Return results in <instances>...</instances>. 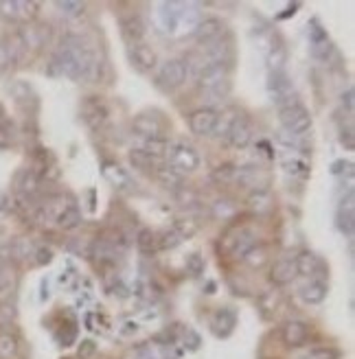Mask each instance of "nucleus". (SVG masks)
Returning <instances> with one entry per match:
<instances>
[{"instance_id": "25", "label": "nucleus", "mask_w": 355, "mask_h": 359, "mask_svg": "<svg viewBox=\"0 0 355 359\" xmlns=\"http://www.w3.org/2000/svg\"><path fill=\"white\" fill-rule=\"evenodd\" d=\"M55 224L62 230H75V228H79L81 226V210H79V206H75V204L64 206V210L58 215Z\"/></svg>"}, {"instance_id": "41", "label": "nucleus", "mask_w": 355, "mask_h": 359, "mask_svg": "<svg viewBox=\"0 0 355 359\" xmlns=\"http://www.w3.org/2000/svg\"><path fill=\"white\" fill-rule=\"evenodd\" d=\"M331 53H333V44L329 40H323V42H316L312 44V55L316 60H321V62H327L331 57Z\"/></svg>"}, {"instance_id": "48", "label": "nucleus", "mask_w": 355, "mask_h": 359, "mask_svg": "<svg viewBox=\"0 0 355 359\" xmlns=\"http://www.w3.org/2000/svg\"><path fill=\"white\" fill-rule=\"evenodd\" d=\"M95 353H97V346H95L93 339H83V342L79 344V348H77L79 359H91Z\"/></svg>"}, {"instance_id": "19", "label": "nucleus", "mask_w": 355, "mask_h": 359, "mask_svg": "<svg viewBox=\"0 0 355 359\" xmlns=\"http://www.w3.org/2000/svg\"><path fill=\"white\" fill-rule=\"evenodd\" d=\"M103 175L119 191H128L134 184L132 175L126 169H123L121 165H116V163H103Z\"/></svg>"}, {"instance_id": "45", "label": "nucleus", "mask_w": 355, "mask_h": 359, "mask_svg": "<svg viewBox=\"0 0 355 359\" xmlns=\"http://www.w3.org/2000/svg\"><path fill=\"white\" fill-rule=\"evenodd\" d=\"M33 259L38 265H48L53 261V250L46 248V245H40V248H35V252H33Z\"/></svg>"}, {"instance_id": "24", "label": "nucleus", "mask_w": 355, "mask_h": 359, "mask_svg": "<svg viewBox=\"0 0 355 359\" xmlns=\"http://www.w3.org/2000/svg\"><path fill=\"white\" fill-rule=\"evenodd\" d=\"M154 175L161 180V182L167 187V189H173V191H180L182 189V182H185V175L178 173L171 165H158Z\"/></svg>"}, {"instance_id": "28", "label": "nucleus", "mask_w": 355, "mask_h": 359, "mask_svg": "<svg viewBox=\"0 0 355 359\" xmlns=\"http://www.w3.org/2000/svg\"><path fill=\"white\" fill-rule=\"evenodd\" d=\"M265 62H268V68H270V73H276V70H283V66H286L288 62V48L286 44H270L268 48V55H265Z\"/></svg>"}, {"instance_id": "15", "label": "nucleus", "mask_w": 355, "mask_h": 359, "mask_svg": "<svg viewBox=\"0 0 355 359\" xmlns=\"http://www.w3.org/2000/svg\"><path fill=\"white\" fill-rule=\"evenodd\" d=\"M121 35L123 40L130 42V46L134 44H143V38H145V22L140 20L138 15H128L121 20Z\"/></svg>"}, {"instance_id": "21", "label": "nucleus", "mask_w": 355, "mask_h": 359, "mask_svg": "<svg viewBox=\"0 0 355 359\" xmlns=\"http://www.w3.org/2000/svg\"><path fill=\"white\" fill-rule=\"evenodd\" d=\"M246 204L253 212L265 215V212H270L274 208V197H272L270 189H255V191H250V195H248Z\"/></svg>"}, {"instance_id": "37", "label": "nucleus", "mask_w": 355, "mask_h": 359, "mask_svg": "<svg viewBox=\"0 0 355 359\" xmlns=\"http://www.w3.org/2000/svg\"><path fill=\"white\" fill-rule=\"evenodd\" d=\"M185 267H187V272H189L191 276L198 278V276H202V274H204L206 261H204V257H202L200 252H193V255H189V257H187Z\"/></svg>"}, {"instance_id": "16", "label": "nucleus", "mask_w": 355, "mask_h": 359, "mask_svg": "<svg viewBox=\"0 0 355 359\" xmlns=\"http://www.w3.org/2000/svg\"><path fill=\"white\" fill-rule=\"evenodd\" d=\"M130 60L134 62L136 68L140 70H154L158 66V55L149 44H134L130 46Z\"/></svg>"}, {"instance_id": "18", "label": "nucleus", "mask_w": 355, "mask_h": 359, "mask_svg": "<svg viewBox=\"0 0 355 359\" xmlns=\"http://www.w3.org/2000/svg\"><path fill=\"white\" fill-rule=\"evenodd\" d=\"M296 276H298V272H296V263H294V259H279V261H274L272 267H270V280H272L274 285H279V287L292 283Z\"/></svg>"}, {"instance_id": "53", "label": "nucleus", "mask_w": 355, "mask_h": 359, "mask_svg": "<svg viewBox=\"0 0 355 359\" xmlns=\"http://www.w3.org/2000/svg\"><path fill=\"white\" fill-rule=\"evenodd\" d=\"M5 118V110H3V105H0V121Z\"/></svg>"}, {"instance_id": "17", "label": "nucleus", "mask_w": 355, "mask_h": 359, "mask_svg": "<svg viewBox=\"0 0 355 359\" xmlns=\"http://www.w3.org/2000/svg\"><path fill=\"white\" fill-rule=\"evenodd\" d=\"M40 187H42L40 175L35 173V171H31V169L20 171V173H18V177H15V189H18V193L25 197V200H31V197L38 195Z\"/></svg>"}, {"instance_id": "39", "label": "nucleus", "mask_w": 355, "mask_h": 359, "mask_svg": "<svg viewBox=\"0 0 355 359\" xmlns=\"http://www.w3.org/2000/svg\"><path fill=\"white\" fill-rule=\"evenodd\" d=\"M210 208H213V215H215L217 219H230L237 212V206L230 200H217Z\"/></svg>"}, {"instance_id": "3", "label": "nucleus", "mask_w": 355, "mask_h": 359, "mask_svg": "<svg viewBox=\"0 0 355 359\" xmlns=\"http://www.w3.org/2000/svg\"><path fill=\"white\" fill-rule=\"evenodd\" d=\"M187 75H189V62L182 57H173L161 66L156 81L163 90H175L187 81Z\"/></svg>"}, {"instance_id": "47", "label": "nucleus", "mask_w": 355, "mask_h": 359, "mask_svg": "<svg viewBox=\"0 0 355 359\" xmlns=\"http://www.w3.org/2000/svg\"><path fill=\"white\" fill-rule=\"evenodd\" d=\"M300 359H335V351L331 348H312L309 353H305Z\"/></svg>"}, {"instance_id": "52", "label": "nucleus", "mask_w": 355, "mask_h": 359, "mask_svg": "<svg viewBox=\"0 0 355 359\" xmlns=\"http://www.w3.org/2000/svg\"><path fill=\"white\" fill-rule=\"evenodd\" d=\"M11 145V140H9V134L0 128V149H5V147H9Z\"/></svg>"}, {"instance_id": "49", "label": "nucleus", "mask_w": 355, "mask_h": 359, "mask_svg": "<svg viewBox=\"0 0 355 359\" xmlns=\"http://www.w3.org/2000/svg\"><path fill=\"white\" fill-rule=\"evenodd\" d=\"M340 145L347 149V151H353L355 147V140H353V130L347 128V130H340Z\"/></svg>"}, {"instance_id": "35", "label": "nucleus", "mask_w": 355, "mask_h": 359, "mask_svg": "<svg viewBox=\"0 0 355 359\" xmlns=\"http://www.w3.org/2000/svg\"><path fill=\"white\" fill-rule=\"evenodd\" d=\"M55 9L60 11L62 18H81L83 11H86V5L83 3H77V0H60V3H55Z\"/></svg>"}, {"instance_id": "26", "label": "nucleus", "mask_w": 355, "mask_h": 359, "mask_svg": "<svg viewBox=\"0 0 355 359\" xmlns=\"http://www.w3.org/2000/svg\"><path fill=\"white\" fill-rule=\"evenodd\" d=\"M171 145H173V142L167 140V136L165 138H145L143 147H140V149H143L147 156H152L154 160H158V158H167L169 156Z\"/></svg>"}, {"instance_id": "11", "label": "nucleus", "mask_w": 355, "mask_h": 359, "mask_svg": "<svg viewBox=\"0 0 355 359\" xmlns=\"http://www.w3.org/2000/svg\"><path fill=\"white\" fill-rule=\"evenodd\" d=\"M81 118L88 128L99 130L105 118H108V107H105V103L99 97H88L81 101Z\"/></svg>"}, {"instance_id": "6", "label": "nucleus", "mask_w": 355, "mask_h": 359, "mask_svg": "<svg viewBox=\"0 0 355 359\" xmlns=\"http://www.w3.org/2000/svg\"><path fill=\"white\" fill-rule=\"evenodd\" d=\"M268 93H270L272 101H274L279 107H286V105L298 103V101H292L294 86H292V79L288 77L286 70H276V73H270V75H268Z\"/></svg>"}, {"instance_id": "50", "label": "nucleus", "mask_w": 355, "mask_h": 359, "mask_svg": "<svg viewBox=\"0 0 355 359\" xmlns=\"http://www.w3.org/2000/svg\"><path fill=\"white\" fill-rule=\"evenodd\" d=\"M342 105L347 107L349 112H353V105H355V93H353V88H347V93H342Z\"/></svg>"}, {"instance_id": "12", "label": "nucleus", "mask_w": 355, "mask_h": 359, "mask_svg": "<svg viewBox=\"0 0 355 359\" xmlns=\"http://www.w3.org/2000/svg\"><path fill=\"white\" fill-rule=\"evenodd\" d=\"M307 337H309V327L305 325V322H300V320H290L283 325L281 329V339H283V344L290 346V348H298V346H303L307 342Z\"/></svg>"}, {"instance_id": "51", "label": "nucleus", "mask_w": 355, "mask_h": 359, "mask_svg": "<svg viewBox=\"0 0 355 359\" xmlns=\"http://www.w3.org/2000/svg\"><path fill=\"white\" fill-rule=\"evenodd\" d=\"M132 333H138V325H136V322H126L121 335H132Z\"/></svg>"}, {"instance_id": "34", "label": "nucleus", "mask_w": 355, "mask_h": 359, "mask_svg": "<svg viewBox=\"0 0 355 359\" xmlns=\"http://www.w3.org/2000/svg\"><path fill=\"white\" fill-rule=\"evenodd\" d=\"M9 93L18 103H33L35 101V93L27 81H13L9 86Z\"/></svg>"}, {"instance_id": "44", "label": "nucleus", "mask_w": 355, "mask_h": 359, "mask_svg": "<svg viewBox=\"0 0 355 359\" xmlns=\"http://www.w3.org/2000/svg\"><path fill=\"white\" fill-rule=\"evenodd\" d=\"M11 285H13V272L7 265L0 263V294H5Z\"/></svg>"}, {"instance_id": "9", "label": "nucleus", "mask_w": 355, "mask_h": 359, "mask_svg": "<svg viewBox=\"0 0 355 359\" xmlns=\"http://www.w3.org/2000/svg\"><path fill=\"white\" fill-rule=\"evenodd\" d=\"M217 118H220L217 110H213V107H200V110L189 114V130L195 136H210V134H215Z\"/></svg>"}, {"instance_id": "31", "label": "nucleus", "mask_w": 355, "mask_h": 359, "mask_svg": "<svg viewBox=\"0 0 355 359\" xmlns=\"http://www.w3.org/2000/svg\"><path fill=\"white\" fill-rule=\"evenodd\" d=\"M130 163L136 171H143V173H154L156 167L161 165L158 160H154L152 156H147L143 149H132L130 151Z\"/></svg>"}, {"instance_id": "4", "label": "nucleus", "mask_w": 355, "mask_h": 359, "mask_svg": "<svg viewBox=\"0 0 355 359\" xmlns=\"http://www.w3.org/2000/svg\"><path fill=\"white\" fill-rule=\"evenodd\" d=\"M169 165L178 171V173H193L200 167V154L195 147L187 145V142H173L169 149Z\"/></svg>"}, {"instance_id": "8", "label": "nucleus", "mask_w": 355, "mask_h": 359, "mask_svg": "<svg viewBox=\"0 0 355 359\" xmlns=\"http://www.w3.org/2000/svg\"><path fill=\"white\" fill-rule=\"evenodd\" d=\"M132 130L140 138H165V123L154 112H140L132 121Z\"/></svg>"}, {"instance_id": "30", "label": "nucleus", "mask_w": 355, "mask_h": 359, "mask_svg": "<svg viewBox=\"0 0 355 359\" xmlns=\"http://www.w3.org/2000/svg\"><path fill=\"white\" fill-rule=\"evenodd\" d=\"M136 248L143 255H152L158 250V232H154L152 228H140L136 232Z\"/></svg>"}, {"instance_id": "27", "label": "nucleus", "mask_w": 355, "mask_h": 359, "mask_svg": "<svg viewBox=\"0 0 355 359\" xmlns=\"http://www.w3.org/2000/svg\"><path fill=\"white\" fill-rule=\"evenodd\" d=\"M171 230H173L180 239H191V237L198 235L200 224H198V219H195V217H191V215H182V217H178V219L173 222V228H171Z\"/></svg>"}, {"instance_id": "2", "label": "nucleus", "mask_w": 355, "mask_h": 359, "mask_svg": "<svg viewBox=\"0 0 355 359\" xmlns=\"http://www.w3.org/2000/svg\"><path fill=\"white\" fill-rule=\"evenodd\" d=\"M257 245V237L255 232H250L248 228H233L228 230L226 235L220 241V250L224 255H230L235 259H243L250 250Z\"/></svg>"}, {"instance_id": "20", "label": "nucleus", "mask_w": 355, "mask_h": 359, "mask_svg": "<svg viewBox=\"0 0 355 359\" xmlns=\"http://www.w3.org/2000/svg\"><path fill=\"white\" fill-rule=\"evenodd\" d=\"M281 304H283V298L276 290H270V292H263L259 294L257 298V307H259V313L263 320H272L279 316L281 311Z\"/></svg>"}, {"instance_id": "46", "label": "nucleus", "mask_w": 355, "mask_h": 359, "mask_svg": "<svg viewBox=\"0 0 355 359\" xmlns=\"http://www.w3.org/2000/svg\"><path fill=\"white\" fill-rule=\"evenodd\" d=\"M338 228L344 232V235H351L353 232V212L338 210Z\"/></svg>"}, {"instance_id": "43", "label": "nucleus", "mask_w": 355, "mask_h": 359, "mask_svg": "<svg viewBox=\"0 0 355 359\" xmlns=\"http://www.w3.org/2000/svg\"><path fill=\"white\" fill-rule=\"evenodd\" d=\"M185 346H187L189 351H198V348L202 346V337H200V333L195 331V329H191V327L185 329Z\"/></svg>"}, {"instance_id": "22", "label": "nucleus", "mask_w": 355, "mask_h": 359, "mask_svg": "<svg viewBox=\"0 0 355 359\" xmlns=\"http://www.w3.org/2000/svg\"><path fill=\"white\" fill-rule=\"evenodd\" d=\"M300 298L307 304H321L327 298V283L323 278H312L305 287H300Z\"/></svg>"}, {"instance_id": "40", "label": "nucleus", "mask_w": 355, "mask_h": 359, "mask_svg": "<svg viewBox=\"0 0 355 359\" xmlns=\"http://www.w3.org/2000/svg\"><path fill=\"white\" fill-rule=\"evenodd\" d=\"M230 88H233V86H230V81H224V83H220L215 88L204 90V97L210 99L208 103H217V101H222V99H226L230 95Z\"/></svg>"}, {"instance_id": "23", "label": "nucleus", "mask_w": 355, "mask_h": 359, "mask_svg": "<svg viewBox=\"0 0 355 359\" xmlns=\"http://www.w3.org/2000/svg\"><path fill=\"white\" fill-rule=\"evenodd\" d=\"M294 263H296V272L298 274H303V276H316L318 272L323 269V261L318 259L314 252H309V250H303L296 259H294Z\"/></svg>"}, {"instance_id": "10", "label": "nucleus", "mask_w": 355, "mask_h": 359, "mask_svg": "<svg viewBox=\"0 0 355 359\" xmlns=\"http://www.w3.org/2000/svg\"><path fill=\"white\" fill-rule=\"evenodd\" d=\"M224 138H226V142H228L230 147H235V149H246V147L253 142V125H250V121L237 114V116L233 118V123L228 125V130H226Z\"/></svg>"}, {"instance_id": "36", "label": "nucleus", "mask_w": 355, "mask_h": 359, "mask_svg": "<svg viewBox=\"0 0 355 359\" xmlns=\"http://www.w3.org/2000/svg\"><path fill=\"white\" fill-rule=\"evenodd\" d=\"M18 353V337L11 331H0V359H11Z\"/></svg>"}, {"instance_id": "5", "label": "nucleus", "mask_w": 355, "mask_h": 359, "mask_svg": "<svg viewBox=\"0 0 355 359\" xmlns=\"http://www.w3.org/2000/svg\"><path fill=\"white\" fill-rule=\"evenodd\" d=\"M40 11L33 0H0V15L9 22H31Z\"/></svg>"}, {"instance_id": "7", "label": "nucleus", "mask_w": 355, "mask_h": 359, "mask_svg": "<svg viewBox=\"0 0 355 359\" xmlns=\"http://www.w3.org/2000/svg\"><path fill=\"white\" fill-rule=\"evenodd\" d=\"M224 81H230V62H210L198 70V88L202 93Z\"/></svg>"}, {"instance_id": "33", "label": "nucleus", "mask_w": 355, "mask_h": 359, "mask_svg": "<svg viewBox=\"0 0 355 359\" xmlns=\"http://www.w3.org/2000/svg\"><path fill=\"white\" fill-rule=\"evenodd\" d=\"M248 267L250 269H261L263 265H268V261H270V255H268V248L265 245H255L250 252H248L243 259H241Z\"/></svg>"}, {"instance_id": "38", "label": "nucleus", "mask_w": 355, "mask_h": 359, "mask_svg": "<svg viewBox=\"0 0 355 359\" xmlns=\"http://www.w3.org/2000/svg\"><path fill=\"white\" fill-rule=\"evenodd\" d=\"M213 177H215V182L220 184H228V182H235V177H237V167L235 165H220L215 171H213Z\"/></svg>"}, {"instance_id": "29", "label": "nucleus", "mask_w": 355, "mask_h": 359, "mask_svg": "<svg viewBox=\"0 0 355 359\" xmlns=\"http://www.w3.org/2000/svg\"><path fill=\"white\" fill-rule=\"evenodd\" d=\"M281 167L283 171H286L288 175L292 177H298V180H307L309 177V167L305 160H300L296 156H288V158H283L281 160Z\"/></svg>"}, {"instance_id": "13", "label": "nucleus", "mask_w": 355, "mask_h": 359, "mask_svg": "<svg viewBox=\"0 0 355 359\" xmlns=\"http://www.w3.org/2000/svg\"><path fill=\"white\" fill-rule=\"evenodd\" d=\"M193 35L202 46L210 44L213 40H217L224 35V22L220 20V18H204V20H200L198 27L193 29Z\"/></svg>"}, {"instance_id": "42", "label": "nucleus", "mask_w": 355, "mask_h": 359, "mask_svg": "<svg viewBox=\"0 0 355 359\" xmlns=\"http://www.w3.org/2000/svg\"><path fill=\"white\" fill-rule=\"evenodd\" d=\"M180 237L175 235L173 230H165V232H161L158 235V248H165V250H173V248H178L180 245Z\"/></svg>"}, {"instance_id": "14", "label": "nucleus", "mask_w": 355, "mask_h": 359, "mask_svg": "<svg viewBox=\"0 0 355 359\" xmlns=\"http://www.w3.org/2000/svg\"><path fill=\"white\" fill-rule=\"evenodd\" d=\"M235 327H237V313H235V309H230V307L217 309L215 316L210 318V331L215 333L217 337H228L230 333L235 331Z\"/></svg>"}, {"instance_id": "1", "label": "nucleus", "mask_w": 355, "mask_h": 359, "mask_svg": "<svg viewBox=\"0 0 355 359\" xmlns=\"http://www.w3.org/2000/svg\"><path fill=\"white\" fill-rule=\"evenodd\" d=\"M279 121L283 125V130L292 136H303L312 130V114L303 103L279 107Z\"/></svg>"}, {"instance_id": "32", "label": "nucleus", "mask_w": 355, "mask_h": 359, "mask_svg": "<svg viewBox=\"0 0 355 359\" xmlns=\"http://www.w3.org/2000/svg\"><path fill=\"white\" fill-rule=\"evenodd\" d=\"M9 259H15V261H27V259H33V252H35V248L31 243V239H15L9 243Z\"/></svg>"}]
</instances>
